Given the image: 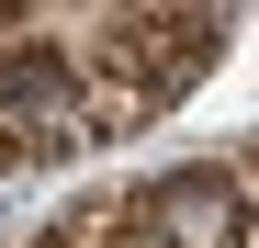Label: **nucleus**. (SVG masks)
<instances>
[{"label": "nucleus", "mask_w": 259, "mask_h": 248, "mask_svg": "<svg viewBox=\"0 0 259 248\" xmlns=\"http://www.w3.org/2000/svg\"><path fill=\"white\" fill-rule=\"evenodd\" d=\"M214 12H136V0H113V12L91 23V46H79V68L91 79H113V91H136L147 113L158 102H181L192 79L214 68Z\"/></svg>", "instance_id": "nucleus-1"}, {"label": "nucleus", "mask_w": 259, "mask_h": 248, "mask_svg": "<svg viewBox=\"0 0 259 248\" xmlns=\"http://www.w3.org/2000/svg\"><path fill=\"white\" fill-rule=\"evenodd\" d=\"M147 203V226L169 237V248H248V181L237 170H169L158 192H136Z\"/></svg>", "instance_id": "nucleus-2"}, {"label": "nucleus", "mask_w": 259, "mask_h": 248, "mask_svg": "<svg viewBox=\"0 0 259 248\" xmlns=\"http://www.w3.org/2000/svg\"><path fill=\"white\" fill-rule=\"evenodd\" d=\"M34 34V0H0V46H23Z\"/></svg>", "instance_id": "nucleus-3"}]
</instances>
